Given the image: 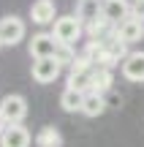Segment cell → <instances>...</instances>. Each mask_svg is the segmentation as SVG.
<instances>
[{"mask_svg":"<svg viewBox=\"0 0 144 147\" xmlns=\"http://www.w3.org/2000/svg\"><path fill=\"white\" fill-rule=\"evenodd\" d=\"M95 68L90 60L79 57L74 65H71V74H68V87L76 90V93H92V82H95Z\"/></svg>","mask_w":144,"mask_h":147,"instance_id":"cell-1","label":"cell"},{"mask_svg":"<svg viewBox=\"0 0 144 147\" xmlns=\"http://www.w3.org/2000/svg\"><path fill=\"white\" fill-rule=\"evenodd\" d=\"M82 30H84V25H82L76 16H57V22H54V27H52V36L57 38V44L74 47L82 38Z\"/></svg>","mask_w":144,"mask_h":147,"instance_id":"cell-2","label":"cell"},{"mask_svg":"<svg viewBox=\"0 0 144 147\" xmlns=\"http://www.w3.org/2000/svg\"><path fill=\"white\" fill-rule=\"evenodd\" d=\"M0 115L5 117V123L8 125H19L22 120L27 117V101L25 95H5L3 101H0Z\"/></svg>","mask_w":144,"mask_h":147,"instance_id":"cell-3","label":"cell"},{"mask_svg":"<svg viewBox=\"0 0 144 147\" xmlns=\"http://www.w3.org/2000/svg\"><path fill=\"white\" fill-rule=\"evenodd\" d=\"M25 22L19 19V16H3L0 19V41H3V47H16V44L25 38Z\"/></svg>","mask_w":144,"mask_h":147,"instance_id":"cell-4","label":"cell"},{"mask_svg":"<svg viewBox=\"0 0 144 147\" xmlns=\"http://www.w3.org/2000/svg\"><path fill=\"white\" fill-rule=\"evenodd\" d=\"M57 38L52 33H35L30 38V57L33 60H44V57H54L57 55Z\"/></svg>","mask_w":144,"mask_h":147,"instance_id":"cell-5","label":"cell"},{"mask_svg":"<svg viewBox=\"0 0 144 147\" xmlns=\"http://www.w3.org/2000/svg\"><path fill=\"white\" fill-rule=\"evenodd\" d=\"M60 71H63V65H60L54 57L33 60V79H35L38 84H49V82H54V79L60 76Z\"/></svg>","mask_w":144,"mask_h":147,"instance_id":"cell-6","label":"cell"},{"mask_svg":"<svg viewBox=\"0 0 144 147\" xmlns=\"http://www.w3.org/2000/svg\"><path fill=\"white\" fill-rule=\"evenodd\" d=\"M35 139H33V134L27 131L25 125H8L5 128V134L0 136V147H30Z\"/></svg>","mask_w":144,"mask_h":147,"instance_id":"cell-7","label":"cell"},{"mask_svg":"<svg viewBox=\"0 0 144 147\" xmlns=\"http://www.w3.org/2000/svg\"><path fill=\"white\" fill-rule=\"evenodd\" d=\"M131 11H133V5H131L128 0H103V16H106L114 27L123 25L125 19H131Z\"/></svg>","mask_w":144,"mask_h":147,"instance_id":"cell-8","label":"cell"},{"mask_svg":"<svg viewBox=\"0 0 144 147\" xmlns=\"http://www.w3.org/2000/svg\"><path fill=\"white\" fill-rule=\"evenodd\" d=\"M120 71H123V76L128 79V82L141 84L144 82V52H131L128 57H125V63L120 65Z\"/></svg>","mask_w":144,"mask_h":147,"instance_id":"cell-9","label":"cell"},{"mask_svg":"<svg viewBox=\"0 0 144 147\" xmlns=\"http://www.w3.org/2000/svg\"><path fill=\"white\" fill-rule=\"evenodd\" d=\"M117 38L123 44H136L144 38V22L136 19V16H131V19H125L123 25H117Z\"/></svg>","mask_w":144,"mask_h":147,"instance_id":"cell-10","label":"cell"},{"mask_svg":"<svg viewBox=\"0 0 144 147\" xmlns=\"http://www.w3.org/2000/svg\"><path fill=\"white\" fill-rule=\"evenodd\" d=\"M30 16L35 25H54V16H57V8H54V0H35L30 5Z\"/></svg>","mask_w":144,"mask_h":147,"instance_id":"cell-11","label":"cell"},{"mask_svg":"<svg viewBox=\"0 0 144 147\" xmlns=\"http://www.w3.org/2000/svg\"><path fill=\"white\" fill-rule=\"evenodd\" d=\"M76 19L82 22V25H90V22H95L98 16H103V0H79L76 3Z\"/></svg>","mask_w":144,"mask_h":147,"instance_id":"cell-12","label":"cell"},{"mask_svg":"<svg viewBox=\"0 0 144 147\" xmlns=\"http://www.w3.org/2000/svg\"><path fill=\"white\" fill-rule=\"evenodd\" d=\"M35 147H63V134L54 125H44L35 134Z\"/></svg>","mask_w":144,"mask_h":147,"instance_id":"cell-13","label":"cell"},{"mask_svg":"<svg viewBox=\"0 0 144 147\" xmlns=\"http://www.w3.org/2000/svg\"><path fill=\"white\" fill-rule=\"evenodd\" d=\"M109 106H106V95H98V93H87L84 95V106H82V115L87 117H98L103 115Z\"/></svg>","mask_w":144,"mask_h":147,"instance_id":"cell-14","label":"cell"},{"mask_svg":"<svg viewBox=\"0 0 144 147\" xmlns=\"http://www.w3.org/2000/svg\"><path fill=\"white\" fill-rule=\"evenodd\" d=\"M60 106H63V112H68V115L82 112V106H84V93H76V90L65 87L63 95H60Z\"/></svg>","mask_w":144,"mask_h":147,"instance_id":"cell-15","label":"cell"},{"mask_svg":"<svg viewBox=\"0 0 144 147\" xmlns=\"http://www.w3.org/2000/svg\"><path fill=\"white\" fill-rule=\"evenodd\" d=\"M92 93L98 95H106L112 93V68H95V82H92Z\"/></svg>","mask_w":144,"mask_h":147,"instance_id":"cell-16","label":"cell"},{"mask_svg":"<svg viewBox=\"0 0 144 147\" xmlns=\"http://www.w3.org/2000/svg\"><path fill=\"white\" fill-rule=\"evenodd\" d=\"M54 60H57L60 65H74L79 57H76L74 47H68V44H60V47H57V55H54Z\"/></svg>","mask_w":144,"mask_h":147,"instance_id":"cell-17","label":"cell"},{"mask_svg":"<svg viewBox=\"0 0 144 147\" xmlns=\"http://www.w3.org/2000/svg\"><path fill=\"white\" fill-rule=\"evenodd\" d=\"M120 104H123V98H120L117 93H106V106H112V109H117Z\"/></svg>","mask_w":144,"mask_h":147,"instance_id":"cell-18","label":"cell"},{"mask_svg":"<svg viewBox=\"0 0 144 147\" xmlns=\"http://www.w3.org/2000/svg\"><path fill=\"white\" fill-rule=\"evenodd\" d=\"M131 16H136V19L144 22V0H141V3H136V8L131 11Z\"/></svg>","mask_w":144,"mask_h":147,"instance_id":"cell-19","label":"cell"},{"mask_svg":"<svg viewBox=\"0 0 144 147\" xmlns=\"http://www.w3.org/2000/svg\"><path fill=\"white\" fill-rule=\"evenodd\" d=\"M5 128H8V123H5V117L0 115V136H3V134H5Z\"/></svg>","mask_w":144,"mask_h":147,"instance_id":"cell-20","label":"cell"},{"mask_svg":"<svg viewBox=\"0 0 144 147\" xmlns=\"http://www.w3.org/2000/svg\"><path fill=\"white\" fill-rule=\"evenodd\" d=\"M136 3H141V0H136Z\"/></svg>","mask_w":144,"mask_h":147,"instance_id":"cell-21","label":"cell"},{"mask_svg":"<svg viewBox=\"0 0 144 147\" xmlns=\"http://www.w3.org/2000/svg\"><path fill=\"white\" fill-rule=\"evenodd\" d=\"M0 47H3V41H0Z\"/></svg>","mask_w":144,"mask_h":147,"instance_id":"cell-22","label":"cell"}]
</instances>
